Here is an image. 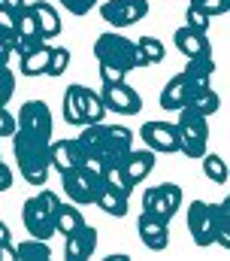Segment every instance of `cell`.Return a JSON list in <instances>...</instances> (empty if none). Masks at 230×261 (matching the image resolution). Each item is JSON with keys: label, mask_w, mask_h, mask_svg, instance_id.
I'll return each instance as SVG.
<instances>
[{"label": "cell", "mask_w": 230, "mask_h": 261, "mask_svg": "<svg viewBox=\"0 0 230 261\" xmlns=\"http://www.w3.org/2000/svg\"><path fill=\"white\" fill-rule=\"evenodd\" d=\"M79 143L85 146L91 164L94 167H103V164L121 161L133 149V130L127 128V125H103V122H94V125H82Z\"/></svg>", "instance_id": "6da1fadb"}, {"label": "cell", "mask_w": 230, "mask_h": 261, "mask_svg": "<svg viewBox=\"0 0 230 261\" xmlns=\"http://www.w3.org/2000/svg\"><path fill=\"white\" fill-rule=\"evenodd\" d=\"M49 146H52L49 134H37V130H24V128L12 130V152H15V161H18V173L31 186H46V179L52 173Z\"/></svg>", "instance_id": "7a4b0ae2"}, {"label": "cell", "mask_w": 230, "mask_h": 261, "mask_svg": "<svg viewBox=\"0 0 230 261\" xmlns=\"http://www.w3.org/2000/svg\"><path fill=\"white\" fill-rule=\"evenodd\" d=\"M58 203H61L58 192L43 189V186H40V192H37L34 197H27V200H24V206H21V222H24V228H27V234H31V237L49 240V237L55 234Z\"/></svg>", "instance_id": "3957f363"}, {"label": "cell", "mask_w": 230, "mask_h": 261, "mask_svg": "<svg viewBox=\"0 0 230 261\" xmlns=\"http://www.w3.org/2000/svg\"><path fill=\"white\" fill-rule=\"evenodd\" d=\"M176 113H179V119H176L179 152L188 155V158H194V161H200V155L209 146V119L200 116V113H194V110H188V107H182Z\"/></svg>", "instance_id": "277c9868"}, {"label": "cell", "mask_w": 230, "mask_h": 261, "mask_svg": "<svg viewBox=\"0 0 230 261\" xmlns=\"http://www.w3.org/2000/svg\"><path fill=\"white\" fill-rule=\"evenodd\" d=\"M94 58L100 61V64H109V67H118V70H124V73H130V70H136V46H133V40H127L124 34H118V31H106V34H100L97 40H94Z\"/></svg>", "instance_id": "5b68a950"}, {"label": "cell", "mask_w": 230, "mask_h": 261, "mask_svg": "<svg viewBox=\"0 0 230 261\" xmlns=\"http://www.w3.org/2000/svg\"><path fill=\"white\" fill-rule=\"evenodd\" d=\"M61 186H64L67 200H73L76 206H88V203L97 200L103 182H100V170L94 164H82V167L64 170L61 173Z\"/></svg>", "instance_id": "8992f818"}, {"label": "cell", "mask_w": 230, "mask_h": 261, "mask_svg": "<svg viewBox=\"0 0 230 261\" xmlns=\"http://www.w3.org/2000/svg\"><path fill=\"white\" fill-rule=\"evenodd\" d=\"M182 210V189L176 182H161L142 192V213H152L164 222H170L172 216Z\"/></svg>", "instance_id": "52a82bcc"}, {"label": "cell", "mask_w": 230, "mask_h": 261, "mask_svg": "<svg viewBox=\"0 0 230 261\" xmlns=\"http://www.w3.org/2000/svg\"><path fill=\"white\" fill-rule=\"evenodd\" d=\"M188 234L200 249L215 243V203H206V200L188 203Z\"/></svg>", "instance_id": "ba28073f"}, {"label": "cell", "mask_w": 230, "mask_h": 261, "mask_svg": "<svg viewBox=\"0 0 230 261\" xmlns=\"http://www.w3.org/2000/svg\"><path fill=\"white\" fill-rule=\"evenodd\" d=\"M100 15L109 28L121 31V28H130L149 15V0H106L100 6Z\"/></svg>", "instance_id": "9c48e42d"}, {"label": "cell", "mask_w": 230, "mask_h": 261, "mask_svg": "<svg viewBox=\"0 0 230 261\" xmlns=\"http://www.w3.org/2000/svg\"><path fill=\"white\" fill-rule=\"evenodd\" d=\"M100 100H103L106 113H118V116H136V113H142V97H139V91L130 88L127 82L103 85Z\"/></svg>", "instance_id": "30bf717a"}, {"label": "cell", "mask_w": 230, "mask_h": 261, "mask_svg": "<svg viewBox=\"0 0 230 261\" xmlns=\"http://www.w3.org/2000/svg\"><path fill=\"white\" fill-rule=\"evenodd\" d=\"M49 158H52V170L64 173V170H73V167H82V164H91L85 146L79 143V137H70V140H52L49 146Z\"/></svg>", "instance_id": "8fae6325"}, {"label": "cell", "mask_w": 230, "mask_h": 261, "mask_svg": "<svg viewBox=\"0 0 230 261\" xmlns=\"http://www.w3.org/2000/svg\"><path fill=\"white\" fill-rule=\"evenodd\" d=\"M139 140L158 155V152H164V155H172V152H179V137H176V125L172 122H164V119H155V122H146L142 128H139Z\"/></svg>", "instance_id": "7c38bea8"}, {"label": "cell", "mask_w": 230, "mask_h": 261, "mask_svg": "<svg viewBox=\"0 0 230 261\" xmlns=\"http://www.w3.org/2000/svg\"><path fill=\"white\" fill-rule=\"evenodd\" d=\"M136 234L146 243V249H152V252H164L170 246V222H164V219H158L152 213H139Z\"/></svg>", "instance_id": "4fadbf2b"}, {"label": "cell", "mask_w": 230, "mask_h": 261, "mask_svg": "<svg viewBox=\"0 0 230 261\" xmlns=\"http://www.w3.org/2000/svg\"><path fill=\"white\" fill-rule=\"evenodd\" d=\"M94 249H97V228L88 225V222H82L76 231H70V234L64 237V258L67 261L91 258Z\"/></svg>", "instance_id": "5bb4252c"}, {"label": "cell", "mask_w": 230, "mask_h": 261, "mask_svg": "<svg viewBox=\"0 0 230 261\" xmlns=\"http://www.w3.org/2000/svg\"><path fill=\"white\" fill-rule=\"evenodd\" d=\"M15 128L37 130V134H49V137H52L55 122H52V110H49V103H46V100H24L21 110H18Z\"/></svg>", "instance_id": "9a60e30c"}, {"label": "cell", "mask_w": 230, "mask_h": 261, "mask_svg": "<svg viewBox=\"0 0 230 261\" xmlns=\"http://www.w3.org/2000/svg\"><path fill=\"white\" fill-rule=\"evenodd\" d=\"M121 170H124V176H127V182L136 189V186H142V179L155 170V152L146 146V149H130L124 158H121Z\"/></svg>", "instance_id": "2e32d148"}, {"label": "cell", "mask_w": 230, "mask_h": 261, "mask_svg": "<svg viewBox=\"0 0 230 261\" xmlns=\"http://www.w3.org/2000/svg\"><path fill=\"white\" fill-rule=\"evenodd\" d=\"M194 91H200V88H197V85H194V82H191L185 73H176L170 82L164 85L161 97H158V100H161V110H167V113H176V110H182Z\"/></svg>", "instance_id": "e0dca14e"}, {"label": "cell", "mask_w": 230, "mask_h": 261, "mask_svg": "<svg viewBox=\"0 0 230 261\" xmlns=\"http://www.w3.org/2000/svg\"><path fill=\"white\" fill-rule=\"evenodd\" d=\"M172 40H176V49H179L185 58L212 55V43H209V37H206L203 31H194V28H188V24H182V28L172 34Z\"/></svg>", "instance_id": "ac0fdd59"}, {"label": "cell", "mask_w": 230, "mask_h": 261, "mask_svg": "<svg viewBox=\"0 0 230 261\" xmlns=\"http://www.w3.org/2000/svg\"><path fill=\"white\" fill-rule=\"evenodd\" d=\"M27 6H31V12H34V21H37L40 37H43V40H55L58 34H61V15H58V9L52 3H46V0H34V3H27Z\"/></svg>", "instance_id": "d6986e66"}, {"label": "cell", "mask_w": 230, "mask_h": 261, "mask_svg": "<svg viewBox=\"0 0 230 261\" xmlns=\"http://www.w3.org/2000/svg\"><path fill=\"white\" fill-rule=\"evenodd\" d=\"M61 110H64V122L67 125H88L85 119V85H70L64 91V100H61Z\"/></svg>", "instance_id": "ffe728a7"}, {"label": "cell", "mask_w": 230, "mask_h": 261, "mask_svg": "<svg viewBox=\"0 0 230 261\" xmlns=\"http://www.w3.org/2000/svg\"><path fill=\"white\" fill-rule=\"evenodd\" d=\"M49 52H52V46H49V43H40V46H34L31 52L18 55V73L27 76V79L43 76V73H46V64H49Z\"/></svg>", "instance_id": "44dd1931"}, {"label": "cell", "mask_w": 230, "mask_h": 261, "mask_svg": "<svg viewBox=\"0 0 230 261\" xmlns=\"http://www.w3.org/2000/svg\"><path fill=\"white\" fill-rule=\"evenodd\" d=\"M197 88H206V85H212V76H215V61H212V55H197V58H188V64L182 70Z\"/></svg>", "instance_id": "7402d4cb"}, {"label": "cell", "mask_w": 230, "mask_h": 261, "mask_svg": "<svg viewBox=\"0 0 230 261\" xmlns=\"http://www.w3.org/2000/svg\"><path fill=\"white\" fill-rule=\"evenodd\" d=\"M185 107L209 119V116H215V113H218V107H221V97H218V91H215L212 85H206V88L194 91V94L188 97V103H185Z\"/></svg>", "instance_id": "603a6c76"}, {"label": "cell", "mask_w": 230, "mask_h": 261, "mask_svg": "<svg viewBox=\"0 0 230 261\" xmlns=\"http://www.w3.org/2000/svg\"><path fill=\"white\" fill-rule=\"evenodd\" d=\"M136 64L139 67H152V64H161L164 61V43L158 40V37H139L136 43Z\"/></svg>", "instance_id": "cb8c5ba5"}, {"label": "cell", "mask_w": 230, "mask_h": 261, "mask_svg": "<svg viewBox=\"0 0 230 261\" xmlns=\"http://www.w3.org/2000/svg\"><path fill=\"white\" fill-rule=\"evenodd\" d=\"M100 170V182L106 186V189H112L118 195L130 197L133 195V186L127 182V176H124V170H121V161H112V164H103V167H97Z\"/></svg>", "instance_id": "d4e9b609"}, {"label": "cell", "mask_w": 230, "mask_h": 261, "mask_svg": "<svg viewBox=\"0 0 230 261\" xmlns=\"http://www.w3.org/2000/svg\"><path fill=\"white\" fill-rule=\"evenodd\" d=\"M82 222H85V216H82V210H79L73 200H70V203H64V200L58 203V213H55V234H64V237H67V234H70V231H76Z\"/></svg>", "instance_id": "484cf974"}, {"label": "cell", "mask_w": 230, "mask_h": 261, "mask_svg": "<svg viewBox=\"0 0 230 261\" xmlns=\"http://www.w3.org/2000/svg\"><path fill=\"white\" fill-rule=\"evenodd\" d=\"M12 249H15V258H21V261H46V258H52V246H49V240H40V237H27V240H21V243H12Z\"/></svg>", "instance_id": "4316f807"}, {"label": "cell", "mask_w": 230, "mask_h": 261, "mask_svg": "<svg viewBox=\"0 0 230 261\" xmlns=\"http://www.w3.org/2000/svg\"><path fill=\"white\" fill-rule=\"evenodd\" d=\"M127 200L130 197L118 195L112 189H106V186H100V195L94 200V206H100L106 216H115V219H121V216H127Z\"/></svg>", "instance_id": "83f0119b"}, {"label": "cell", "mask_w": 230, "mask_h": 261, "mask_svg": "<svg viewBox=\"0 0 230 261\" xmlns=\"http://www.w3.org/2000/svg\"><path fill=\"white\" fill-rule=\"evenodd\" d=\"M200 161H203V176H206L209 182H215V186H224V182H227V161H224L221 155L203 152Z\"/></svg>", "instance_id": "f1b7e54d"}, {"label": "cell", "mask_w": 230, "mask_h": 261, "mask_svg": "<svg viewBox=\"0 0 230 261\" xmlns=\"http://www.w3.org/2000/svg\"><path fill=\"white\" fill-rule=\"evenodd\" d=\"M215 243L221 249H230V203L227 200L215 203Z\"/></svg>", "instance_id": "f546056e"}, {"label": "cell", "mask_w": 230, "mask_h": 261, "mask_svg": "<svg viewBox=\"0 0 230 261\" xmlns=\"http://www.w3.org/2000/svg\"><path fill=\"white\" fill-rule=\"evenodd\" d=\"M12 18H15V37L43 40V37H40V31H37V21H34V12H31V6H24V9H21V12H15Z\"/></svg>", "instance_id": "4dcf8cb0"}, {"label": "cell", "mask_w": 230, "mask_h": 261, "mask_svg": "<svg viewBox=\"0 0 230 261\" xmlns=\"http://www.w3.org/2000/svg\"><path fill=\"white\" fill-rule=\"evenodd\" d=\"M67 67H70V49L67 46H52L49 64H46V76H64Z\"/></svg>", "instance_id": "1f68e13d"}, {"label": "cell", "mask_w": 230, "mask_h": 261, "mask_svg": "<svg viewBox=\"0 0 230 261\" xmlns=\"http://www.w3.org/2000/svg\"><path fill=\"white\" fill-rule=\"evenodd\" d=\"M103 116H106V107H103L100 94L91 91V88H85V119H88V125L103 122Z\"/></svg>", "instance_id": "d6a6232c"}, {"label": "cell", "mask_w": 230, "mask_h": 261, "mask_svg": "<svg viewBox=\"0 0 230 261\" xmlns=\"http://www.w3.org/2000/svg\"><path fill=\"white\" fill-rule=\"evenodd\" d=\"M185 24H188V28H194V31H203V34H206V31H209V24H212V18H209L203 9H197L194 3H188V9H185Z\"/></svg>", "instance_id": "836d02e7"}, {"label": "cell", "mask_w": 230, "mask_h": 261, "mask_svg": "<svg viewBox=\"0 0 230 261\" xmlns=\"http://www.w3.org/2000/svg\"><path fill=\"white\" fill-rule=\"evenodd\" d=\"M15 94V73L6 64H0V107H6Z\"/></svg>", "instance_id": "e575fe53"}, {"label": "cell", "mask_w": 230, "mask_h": 261, "mask_svg": "<svg viewBox=\"0 0 230 261\" xmlns=\"http://www.w3.org/2000/svg\"><path fill=\"white\" fill-rule=\"evenodd\" d=\"M188 3H194L197 9H203L209 18H215V15H224L230 6V0H188Z\"/></svg>", "instance_id": "d590c367"}, {"label": "cell", "mask_w": 230, "mask_h": 261, "mask_svg": "<svg viewBox=\"0 0 230 261\" xmlns=\"http://www.w3.org/2000/svg\"><path fill=\"white\" fill-rule=\"evenodd\" d=\"M58 3H61L70 15H88L100 0H58Z\"/></svg>", "instance_id": "8d00e7d4"}, {"label": "cell", "mask_w": 230, "mask_h": 261, "mask_svg": "<svg viewBox=\"0 0 230 261\" xmlns=\"http://www.w3.org/2000/svg\"><path fill=\"white\" fill-rule=\"evenodd\" d=\"M124 70H118V67H109V64H100V82L103 85H112V82H124Z\"/></svg>", "instance_id": "74e56055"}, {"label": "cell", "mask_w": 230, "mask_h": 261, "mask_svg": "<svg viewBox=\"0 0 230 261\" xmlns=\"http://www.w3.org/2000/svg\"><path fill=\"white\" fill-rule=\"evenodd\" d=\"M12 130H15V116L6 107H0V137H12Z\"/></svg>", "instance_id": "f35d334b"}, {"label": "cell", "mask_w": 230, "mask_h": 261, "mask_svg": "<svg viewBox=\"0 0 230 261\" xmlns=\"http://www.w3.org/2000/svg\"><path fill=\"white\" fill-rule=\"evenodd\" d=\"M12 34H6V31H0V64H9V58H12Z\"/></svg>", "instance_id": "ab89813d"}, {"label": "cell", "mask_w": 230, "mask_h": 261, "mask_svg": "<svg viewBox=\"0 0 230 261\" xmlns=\"http://www.w3.org/2000/svg\"><path fill=\"white\" fill-rule=\"evenodd\" d=\"M0 31H6V34H12L15 37V18H12V12L0 3Z\"/></svg>", "instance_id": "60d3db41"}, {"label": "cell", "mask_w": 230, "mask_h": 261, "mask_svg": "<svg viewBox=\"0 0 230 261\" xmlns=\"http://www.w3.org/2000/svg\"><path fill=\"white\" fill-rule=\"evenodd\" d=\"M12 189V167L0 158V192H9Z\"/></svg>", "instance_id": "b9f144b4"}, {"label": "cell", "mask_w": 230, "mask_h": 261, "mask_svg": "<svg viewBox=\"0 0 230 261\" xmlns=\"http://www.w3.org/2000/svg\"><path fill=\"white\" fill-rule=\"evenodd\" d=\"M0 3H3V6H6V9H9L12 15H15V12H21V9H24V6H27L31 0H0Z\"/></svg>", "instance_id": "7bdbcfd3"}, {"label": "cell", "mask_w": 230, "mask_h": 261, "mask_svg": "<svg viewBox=\"0 0 230 261\" xmlns=\"http://www.w3.org/2000/svg\"><path fill=\"white\" fill-rule=\"evenodd\" d=\"M6 243H12V231H9V225L0 219V246H6Z\"/></svg>", "instance_id": "ee69618b"}]
</instances>
